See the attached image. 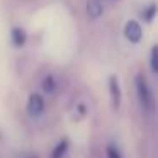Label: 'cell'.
Masks as SVG:
<instances>
[{
	"label": "cell",
	"instance_id": "cell-1",
	"mask_svg": "<svg viewBox=\"0 0 158 158\" xmlns=\"http://www.w3.org/2000/svg\"><path fill=\"white\" fill-rule=\"evenodd\" d=\"M136 92H138V99H139V104L143 107V110L151 114L155 110V97H153V92H151L150 85H148L146 80L141 75L136 77Z\"/></svg>",
	"mask_w": 158,
	"mask_h": 158
},
{
	"label": "cell",
	"instance_id": "cell-2",
	"mask_svg": "<svg viewBox=\"0 0 158 158\" xmlns=\"http://www.w3.org/2000/svg\"><path fill=\"white\" fill-rule=\"evenodd\" d=\"M27 112L32 117H38L44 112V99L39 94H31V97L27 100Z\"/></svg>",
	"mask_w": 158,
	"mask_h": 158
},
{
	"label": "cell",
	"instance_id": "cell-3",
	"mask_svg": "<svg viewBox=\"0 0 158 158\" xmlns=\"http://www.w3.org/2000/svg\"><path fill=\"white\" fill-rule=\"evenodd\" d=\"M141 34H143L141 26L138 24L136 21H129L126 24V27H124V36H126V39L131 41V43H139L141 41Z\"/></svg>",
	"mask_w": 158,
	"mask_h": 158
},
{
	"label": "cell",
	"instance_id": "cell-4",
	"mask_svg": "<svg viewBox=\"0 0 158 158\" xmlns=\"http://www.w3.org/2000/svg\"><path fill=\"white\" fill-rule=\"evenodd\" d=\"M109 90H110V97H112V106H114V109H117L121 104V89H119V83H117L116 77L109 78Z\"/></svg>",
	"mask_w": 158,
	"mask_h": 158
},
{
	"label": "cell",
	"instance_id": "cell-5",
	"mask_svg": "<svg viewBox=\"0 0 158 158\" xmlns=\"http://www.w3.org/2000/svg\"><path fill=\"white\" fill-rule=\"evenodd\" d=\"M102 12H104V7L100 4V0H89L87 2V14H89V17L99 19L102 15Z\"/></svg>",
	"mask_w": 158,
	"mask_h": 158
},
{
	"label": "cell",
	"instance_id": "cell-6",
	"mask_svg": "<svg viewBox=\"0 0 158 158\" xmlns=\"http://www.w3.org/2000/svg\"><path fill=\"white\" fill-rule=\"evenodd\" d=\"M10 39L15 46H24L26 43V32L22 31L21 27H14L10 31Z\"/></svg>",
	"mask_w": 158,
	"mask_h": 158
},
{
	"label": "cell",
	"instance_id": "cell-7",
	"mask_svg": "<svg viewBox=\"0 0 158 158\" xmlns=\"http://www.w3.org/2000/svg\"><path fill=\"white\" fill-rule=\"evenodd\" d=\"M43 90H44L46 94H55V90H56V80L53 78V77H46V78L43 80Z\"/></svg>",
	"mask_w": 158,
	"mask_h": 158
},
{
	"label": "cell",
	"instance_id": "cell-8",
	"mask_svg": "<svg viewBox=\"0 0 158 158\" xmlns=\"http://www.w3.org/2000/svg\"><path fill=\"white\" fill-rule=\"evenodd\" d=\"M66 150H68V141H61V143L53 150L51 158H63V156H65V153H66Z\"/></svg>",
	"mask_w": 158,
	"mask_h": 158
},
{
	"label": "cell",
	"instance_id": "cell-9",
	"mask_svg": "<svg viewBox=\"0 0 158 158\" xmlns=\"http://www.w3.org/2000/svg\"><path fill=\"white\" fill-rule=\"evenodd\" d=\"M156 15V5L155 4H150L146 9L143 10V19L144 21H153V17Z\"/></svg>",
	"mask_w": 158,
	"mask_h": 158
},
{
	"label": "cell",
	"instance_id": "cell-10",
	"mask_svg": "<svg viewBox=\"0 0 158 158\" xmlns=\"http://www.w3.org/2000/svg\"><path fill=\"white\" fill-rule=\"evenodd\" d=\"M156 58H158V48H156V46H153V48H151V58H150L151 72H156V70H158V63H156Z\"/></svg>",
	"mask_w": 158,
	"mask_h": 158
},
{
	"label": "cell",
	"instance_id": "cell-11",
	"mask_svg": "<svg viewBox=\"0 0 158 158\" xmlns=\"http://www.w3.org/2000/svg\"><path fill=\"white\" fill-rule=\"evenodd\" d=\"M107 158H123V156H121V153L117 151L116 146L109 144V146H107Z\"/></svg>",
	"mask_w": 158,
	"mask_h": 158
},
{
	"label": "cell",
	"instance_id": "cell-12",
	"mask_svg": "<svg viewBox=\"0 0 158 158\" xmlns=\"http://www.w3.org/2000/svg\"><path fill=\"white\" fill-rule=\"evenodd\" d=\"M22 158H38V156H36V155H24Z\"/></svg>",
	"mask_w": 158,
	"mask_h": 158
}]
</instances>
